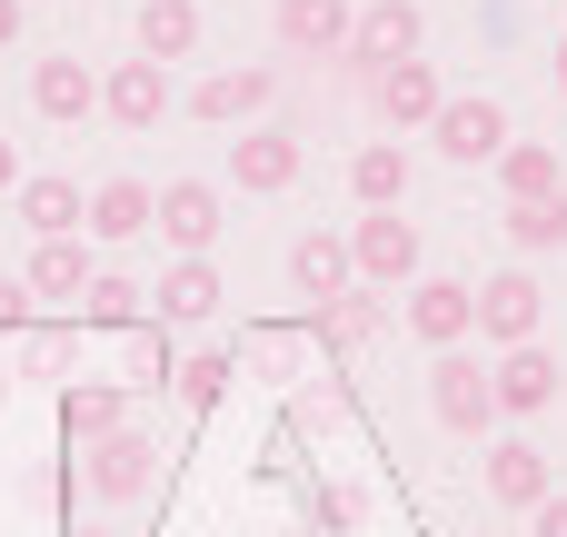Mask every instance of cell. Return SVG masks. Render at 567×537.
<instances>
[{
  "label": "cell",
  "mask_w": 567,
  "mask_h": 537,
  "mask_svg": "<svg viewBox=\"0 0 567 537\" xmlns=\"http://www.w3.org/2000/svg\"><path fill=\"white\" fill-rule=\"evenodd\" d=\"M349 269H359V289H409V279L429 269V239H419V219H399V209H369V219L349 229Z\"/></svg>",
  "instance_id": "cell-1"
},
{
  "label": "cell",
  "mask_w": 567,
  "mask_h": 537,
  "mask_svg": "<svg viewBox=\"0 0 567 537\" xmlns=\"http://www.w3.org/2000/svg\"><path fill=\"white\" fill-rule=\"evenodd\" d=\"M150 229H159L179 259H209V239L229 229V199H219V179H169V189H150Z\"/></svg>",
  "instance_id": "cell-2"
},
{
  "label": "cell",
  "mask_w": 567,
  "mask_h": 537,
  "mask_svg": "<svg viewBox=\"0 0 567 537\" xmlns=\"http://www.w3.org/2000/svg\"><path fill=\"white\" fill-rule=\"evenodd\" d=\"M429 409H439L449 438H488V428H498V389H488V369H478L468 349H439V369H429Z\"/></svg>",
  "instance_id": "cell-3"
},
{
  "label": "cell",
  "mask_w": 567,
  "mask_h": 537,
  "mask_svg": "<svg viewBox=\"0 0 567 537\" xmlns=\"http://www.w3.org/2000/svg\"><path fill=\"white\" fill-rule=\"evenodd\" d=\"M419 40H429V20H419V0H359V20H349V70L369 80V70H389V60H419Z\"/></svg>",
  "instance_id": "cell-4"
},
{
  "label": "cell",
  "mask_w": 567,
  "mask_h": 537,
  "mask_svg": "<svg viewBox=\"0 0 567 537\" xmlns=\"http://www.w3.org/2000/svg\"><path fill=\"white\" fill-rule=\"evenodd\" d=\"M70 458H80V478H90L100 508H130V498L159 478V448H150L140 428H110V438H90V448H70Z\"/></svg>",
  "instance_id": "cell-5"
},
{
  "label": "cell",
  "mask_w": 567,
  "mask_h": 537,
  "mask_svg": "<svg viewBox=\"0 0 567 537\" xmlns=\"http://www.w3.org/2000/svg\"><path fill=\"white\" fill-rule=\"evenodd\" d=\"M488 389H498V419H548L567 389L558 349L548 339H518V349H498V369H488Z\"/></svg>",
  "instance_id": "cell-6"
},
{
  "label": "cell",
  "mask_w": 567,
  "mask_h": 537,
  "mask_svg": "<svg viewBox=\"0 0 567 537\" xmlns=\"http://www.w3.org/2000/svg\"><path fill=\"white\" fill-rule=\"evenodd\" d=\"M429 140H439V159H458V169H488V159H498L518 130H508V110H498V100H439Z\"/></svg>",
  "instance_id": "cell-7"
},
{
  "label": "cell",
  "mask_w": 567,
  "mask_h": 537,
  "mask_svg": "<svg viewBox=\"0 0 567 537\" xmlns=\"http://www.w3.org/2000/svg\"><path fill=\"white\" fill-rule=\"evenodd\" d=\"M538 319H548V289H538L528 269H498V279H478V329H468V339L518 349V339H538Z\"/></svg>",
  "instance_id": "cell-8"
},
{
  "label": "cell",
  "mask_w": 567,
  "mask_h": 537,
  "mask_svg": "<svg viewBox=\"0 0 567 537\" xmlns=\"http://www.w3.org/2000/svg\"><path fill=\"white\" fill-rule=\"evenodd\" d=\"M349 20H359V0H279L269 10V30H279L289 60H339L349 50Z\"/></svg>",
  "instance_id": "cell-9"
},
{
  "label": "cell",
  "mask_w": 567,
  "mask_h": 537,
  "mask_svg": "<svg viewBox=\"0 0 567 537\" xmlns=\"http://www.w3.org/2000/svg\"><path fill=\"white\" fill-rule=\"evenodd\" d=\"M100 110H110L120 130H159V120L179 110V90H169V70H159V60H120V70L100 80Z\"/></svg>",
  "instance_id": "cell-10"
},
{
  "label": "cell",
  "mask_w": 567,
  "mask_h": 537,
  "mask_svg": "<svg viewBox=\"0 0 567 537\" xmlns=\"http://www.w3.org/2000/svg\"><path fill=\"white\" fill-rule=\"evenodd\" d=\"M439 100H449V90H439V70H429V60H389V70H369V110H379L389 130H429V120H439Z\"/></svg>",
  "instance_id": "cell-11"
},
{
  "label": "cell",
  "mask_w": 567,
  "mask_h": 537,
  "mask_svg": "<svg viewBox=\"0 0 567 537\" xmlns=\"http://www.w3.org/2000/svg\"><path fill=\"white\" fill-rule=\"evenodd\" d=\"M409 329H419L429 349H468L478 289H468V279H409Z\"/></svg>",
  "instance_id": "cell-12"
},
{
  "label": "cell",
  "mask_w": 567,
  "mask_h": 537,
  "mask_svg": "<svg viewBox=\"0 0 567 537\" xmlns=\"http://www.w3.org/2000/svg\"><path fill=\"white\" fill-rule=\"evenodd\" d=\"M269 100H279V70L249 60V70H209V80L189 90V120H219V130H229V120H259Z\"/></svg>",
  "instance_id": "cell-13"
},
{
  "label": "cell",
  "mask_w": 567,
  "mask_h": 537,
  "mask_svg": "<svg viewBox=\"0 0 567 537\" xmlns=\"http://www.w3.org/2000/svg\"><path fill=\"white\" fill-rule=\"evenodd\" d=\"M229 179H239L249 199H279V189L299 179V140H289V130H239V140H229Z\"/></svg>",
  "instance_id": "cell-14"
},
{
  "label": "cell",
  "mask_w": 567,
  "mask_h": 537,
  "mask_svg": "<svg viewBox=\"0 0 567 537\" xmlns=\"http://www.w3.org/2000/svg\"><path fill=\"white\" fill-rule=\"evenodd\" d=\"M30 110H40V120H90V110H100V70H90L80 50L40 60V70H30Z\"/></svg>",
  "instance_id": "cell-15"
},
{
  "label": "cell",
  "mask_w": 567,
  "mask_h": 537,
  "mask_svg": "<svg viewBox=\"0 0 567 537\" xmlns=\"http://www.w3.org/2000/svg\"><path fill=\"white\" fill-rule=\"evenodd\" d=\"M10 209H20V229H30V239H80V209H90V199H80V179L40 169V179H20V189H10Z\"/></svg>",
  "instance_id": "cell-16"
},
{
  "label": "cell",
  "mask_w": 567,
  "mask_h": 537,
  "mask_svg": "<svg viewBox=\"0 0 567 537\" xmlns=\"http://www.w3.org/2000/svg\"><path fill=\"white\" fill-rule=\"evenodd\" d=\"M90 279H100V269H90V249H80V239H40V249H30V269H20V289H30V299H50V309H80V289H90Z\"/></svg>",
  "instance_id": "cell-17"
},
{
  "label": "cell",
  "mask_w": 567,
  "mask_h": 537,
  "mask_svg": "<svg viewBox=\"0 0 567 537\" xmlns=\"http://www.w3.org/2000/svg\"><path fill=\"white\" fill-rule=\"evenodd\" d=\"M80 229L110 239V249H120V239H150V179H100L90 209H80Z\"/></svg>",
  "instance_id": "cell-18"
},
{
  "label": "cell",
  "mask_w": 567,
  "mask_h": 537,
  "mask_svg": "<svg viewBox=\"0 0 567 537\" xmlns=\"http://www.w3.org/2000/svg\"><path fill=\"white\" fill-rule=\"evenodd\" d=\"M289 279H299V299H309V309H319V299H339V289H359L349 239H339V229H309V239L289 249Z\"/></svg>",
  "instance_id": "cell-19"
},
{
  "label": "cell",
  "mask_w": 567,
  "mask_h": 537,
  "mask_svg": "<svg viewBox=\"0 0 567 537\" xmlns=\"http://www.w3.org/2000/svg\"><path fill=\"white\" fill-rule=\"evenodd\" d=\"M150 309H159V329H199V319L219 309V269H209V259H179V269H159Z\"/></svg>",
  "instance_id": "cell-20"
},
{
  "label": "cell",
  "mask_w": 567,
  "mask_h": 537,
  "mask_svg": "<svg viewBox=\"0 0 567 537\" xmlns=\"http://www.w3.org/2000/svg\"><path fill=\"white\" fill-rule=\"evenodd\" d=\"M548 488H558V478H548V458H538L528 438H498V448H488V498H498V508H518V518H528Z\"/></svg>",
  "instance_id": "cell-21"
},
{
  "label": "cell",
  "mask_w": 567,
  "mask_h": 537,
  "mask_svg": "<svg viewBox=\"0 0 567 537\" xmlns=\"http://www.w3.org/2000/svg\"><path fill=\"white\" fill-rule=\"evenodd\" d=\"M309 329H319V349L359 359V349L379 339V289H339V299H319V309H309Z\"/></svg>",
  "instance_id": "cell-22"
},
{
  "label": "cell",
  "mask_w": 567,
  "mask_h": 537,
  "mask_svg": "<svg viewBox=\"0 0 567 537\" xmlns=\"http://www.w3.org/2000/svg\"><path fill=\"white\" fill-rule=\"evenodd\" d=\"M110 428H130V399H120L110 379L60 389V438H70V448H90V438H110Z\"/></svg>",
  "instance_id": "cell-23"
},
{
  "label": "cell",
  "mask_w": 567,
  "mask_h": 537,
  "mask_svg": "<svg viewBox=\"0 0 567 537\" xmlns=\"http://www.w3.org/2000/svg\"><path fill=\"white\" fill-rule=\"evenodd\" d=\"M488 169H498V189H508V199H567V169H558V149H548V140H508Z\"/></svg>",
  "instance_id": "cell-24"
},
{
  "label": "cell",
  "mask_w": 567,
  "mask_h": 537,
  "mask_svg": "<svg viewBox=\"0 0 567 537\" xmlns=\"http://www.w3.org/2000/svg\"><path fill=\"white\" fill-rule=\"evenodd\" d=\"M199 50V0H140V60H189Z\"/></svg>",
  "instance_id": "cell-25"
},
{
  "label": "cell",
  "mask_w": 567,
  "mask_h": 537,
  "mask_svg": "<svg viewBox=\"0 0 567 537\" xmlns=\"http://www.w3.org/2000/svg\"><path fill=\"white\" fill-rule=\"evenodd\" d=\"M349 189H359V209H399V199H409V149H399V140H369V149L349 159Z\"/></svg>",
  "instance_id": "cell-26"
},
{
  "label": "cell",
  "mask_w": 567,
  "mask_h": 537,
  "mask_svg": "<svg viewBox=\"0 0 567 537\" xmlns=\"http://www.w3.org/2000/svg\"><path fill=\"white\" fill-rule=\"evenodd\" d=\"M508 249L518 259H548V249H567V199H508Z\"/></svg>",
  "instance_id": "cell-27"
},
{
  "label": "cell",
  "mask_w": 567,
  "mask_h": 537,
  "mask_svg": "<svg viewBox=\"0 0 567 537\" xmlns=\"http://www.w3.org/2000/svg\"><path fill=\"white\" fill-rule=\"evenodd\" d=\"M140 309H150V289L120 279V269H100V279L80 289V329H140Z\"/></svg>",
  "instance_id": "cell-28"
},
{
  "label": "cell",
  "mask_w": 567,
  "mask_h": 537,
  "mask_svg": "<svg viewBox=\"0 0 567 537\" xmlns=\"http://www.w3.org/2000/svg\"><path fill=\"white\" fill-rule=\"evenodd\" d=\"M229 379H239V349H189V359L169 369L179 409H219V399H229Z\"/></svg>",
  "instance_id": "cell-29"
},
{
  "label": "cell",
  "mask_w": 567,
  "mask_h": 537,
  "mask_svg": "<svg viewBox=\"0 0 567 537\" xmlns=\"http://www.w3.org/2000/svg\"><path fill=\"white\" fill-rule=\"evenodd\" d=\"M169 369H179V359H169V339H159V329H140V339H130V379H140V389H169Z\"/></svg>",
  "instance_id": "cell-30"
},
{
  "label": "cell",
  "mask_w": 567,
  "mask_h": 537,
  "mask_svg": "<svg viewBox=\"0 0 567 537\" xmlns=\"http://www.w3.org/2000/svg\"><path fill=\"white\" fill-rule=\"evenodd\" d=\"M30 309H40V299H30L20 279H0V339H10V329H30Z\"/></svg>",
  "instance_id": "cell-31"
},
{
  "label": "cell",
  "mask_w": 567,
  "mask_h": 537,
  "mask_svg": "<svg viewBox=\"0 0 567 537\" xmlns=\"http://www.w3.org/2000/svg\"><path fill=\"white\" fill-rule=\"evenodd\" d=\"M528 537H567V498H558V488H548V498L528 508Z\"/></svg>",
  "instance_id": "cell-32"
},
{
  "label": "cell",
  "mask_w": 567,
  "mask_h": 537,
  "mask_svg": "<svg viewBox=\"0 0 567 537\" xmlns=\"http://www.w3.org/2000/svg\"><path fill=\"white\" fill-rule=\"evenodd\" d=\"M10 189H20V149L0 140V199H10Z\"/></svg>",
  "instance_id": "cell-33"
},
{
  "label": "cell",
  "mask_w": 567,
  "mask_h": 537,
  "mask_svg": "<svg viewBox=\"0 0 567 537\" xmlns=\"http://www.w3.org/2000/svg\"><path fill=\"white\" fill-rule=\"evenodd\" d=\"M20 20H30V10H20V0H0V50L20 40Z\"/></svg>",
  "instance_id": "cell-34"
},
{
  "label": "cell",
  "mask_w": 567,
  "mask_h": 537,
  "mask_svg": "<svg viewBox=\"0 0 567 537\" xmlns=\"http://www.w3.org/2000/svg\"><path fill=\"white\" fill-rule=\"evenodd\" d=\"M548 70H558V90H567V40H558V60H548Z\"/></svg>",
  "instance_id": "cell-35"
},
{
  "label": "cell",
  "mask_w": 567,
  "mask_h": 537,
  "mask_svg": "<svg viewBox=\"0 0 567 537\" xmlns=\"http://www.w3.org/2000/svg\"><path fill=\"white\" fill-rule=\"evenodd\" d=\"M279 537H319V528H279Z\"/></svg>",
  "instance_id": "cell-36"
},
{
  "label": "cell",
  "mask_w": 567,
  "mask_h": 537,
  "mask_svg": "<svg viewBox=\"0 0 567 537\" xmlns=\"http://www.w3.org/2000/svg\"><path fill=\"white\" fill-rule=\"evenodd\" d=\"M80 537H110V528H80Z\"/></svg>",
  "instance_id": "cell-37"
}]
</instances>
